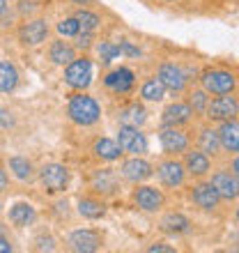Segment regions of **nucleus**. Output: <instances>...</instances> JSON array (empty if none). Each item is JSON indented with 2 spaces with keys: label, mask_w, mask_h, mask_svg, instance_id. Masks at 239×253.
Masks as SVG:
<instances>
[{
  "label": "nucleus",
  "mask_w": 239,
  "mask_h": 253,
  "mask_svg": "<svg viewBox=\"0 0 239 253\" xmlns=\"http://www.w3.org/2000/svg\"><path fill=\"white\" fill-rule=\"evenodd\" d=\"M67 113H69V120L72 122H76V125H80V126H90V125H94V122H99L101 108H99V104L94 101V97L79 92L69 99Z\"/></svg>",
  "instance_id": "f257e3e1"
},
{
  "label": "nucleus",
  "mask_w": 239,
  "mask_h": 253,
  "mask_svg": "<svg viewBox=\"0 0 239 253\" xmlns=\"http://www.w3.org/2000/svg\"><path fill=\"white\" fill-rule=\"evenodd\" d=\"M205 115L212 122L235 120V118L239 115V101H237V97H233V92L216 94V99H212L209 104H207Z\"/></svg>",
  "instance_id": "f03ea898"
},
{
  "label": "nucleus",
  "mask_w": 239,
  "mask_h": 253,
  "mask_svg": "<svg viewBox=\"0 0 239 253\" xmlns=\"http://www.w3.org/2000/svg\"><path fill=\"white\" fill-rule=\"evenodd\" d=\"M65 83L74 90H85L92 83V62H90V58H74L65 69Z\"/></svg>",
  "instance_id": "7ed1b4c3"
},
{
  "label": "nucleus",
  "mask_w": 239,
  "mask_h": 253,
  "mask_svg": "<svg viewBox=\"0 0 239 253\" xmlns=\"http://www.w3.org/2000/svg\"><path fill=\"white\" fill-rule=\"evenodd\" d=\"M118 143L122 147V152L126 154H140L147 152V138L145 133L140 131V126H133V125H122L118 131Z\"/></svg>",
  "instance_id": "20e7f679"
},
{
  "label": "nucleus",
  "mask_w": 239,
  "mask_h": 253,
  "mask_svg": "<svg viewBox=\"0 0 239 253\" xmlns=\"http://www.w3.org/2000/svg\"><path fill=\"white\" fill-rule=\"evenodd\" d=\"M40 182L48 193H60L69 184V170L62 164H46L40 168Z\"/></svg>",
  "instance_id": "39448f33"
},
{
  "label": "nucleus",
  "mask_w": 239,
  "mask_h": 253,
  "mask_svg": "<svg viewBox=\"0 0 239 253\" xmlns=\"http://www.w3.org/2000/svg\"><path fill=\"white\" fill-rule=\"evenodd\" d=\"M200 83H202V90H207V94H228L235 90L237 79L226 69H212L202 74Z\"/></svg>",
  "instance_id": "423d86ee"
},
{
  "label": "nucleus",
  "mask_w": 239,
  "mask_h": 253,
  "mask_svg": "<svg viewBox=\"0 0 239 253\" xmlns=\"http://www.w3.org/2000/svg\"><path fill=\"white\" fill-rule=\"evenodd\" d=\"M191 200L196 203V207L202 210V212H214L223 198H221V193L216 191V187H214L212 182H200V184L193 187Z\"/></svg>",
  "instance_id": "0eeeda50"
},
{
  "label": "nucleus",
  "mask_w": 239,
  "mask_h": 253,
  "mask_svg": "<svg viewBox=\"0 0 239 253\" xmlns=\"http://www.w3.org/2000/svg\"><path fill=\"white\" fill-rule=\"evenodd\" d=\"M157 79L163 83L166 90H173V92H182L186 87V81H189L184 69L179 65H175V62H163L159 67V72H157Z\"/></svg>",
  "instance_id": "6e6552de"
},
{
  "label": "nucleus",
  "mask_w": 239,
  "mask_h": 253,
  "mask_svg": "<svg viewBox=\"0 0 239 253\" xmlns=\"http://www.w3.org/2000/svg\"><path fill=\"white\" fill-rule=\"evenodd\" d=\"M133 205L143 210V212H159L163 207V193L154 187H138L131 193Z\"/></svg>",
  "instance_id": "1a4fd4ad"
},
{
  "label": "nucleus",
  "mask_w": 239,
  "mask_h": 253,
  "mask_svg": "<svg viewBox=\"0 0 239 253\" xmlns=\"http://www.w3.org/2000/svg\"><path fill=\"white\" fill-rule=\"evenodd\" d=\"M159 140L166 154H179L189 150V136L179 126H163L159 133Z\"/></svg>",
  "instance_id": "9d476101"
},
{
  "label": "nucleus",
  "mask_w": 239,
  "mask_h": 253,
  "mask_svg": "<svg viewBox=\"0 0 239 253\" xmlns=\"http://www.w3.org/2000/svg\"><path fill=\"white\" fill-rule=\"evenodd\" d=\"M133 83H136V76H133L131 69H126V67H118L113 72H108L104 76V85L115 94H126L133 90Z\"/></svg>",
  "instance_id": "9b49d317"
},
{
  "label": "nucleus",
  "mask_w": 239,
  "mask_h": 253,
  "mask_svg": "<svg viewBox=\"0 0 239 253\" xmlns=\"http://www.w3.org/2000/svg\"><path fill=\"white\" fill-rule=\"evenodd\" d=\"M48 37V23L44 19H33L26 21L19 28V40L23 46H37Z\"/></svg>",
  "instance_id": "f8f14e48"
},
{
  "label": "nucleus",
  "mask_w": 239,
  "mask_h": 253,
  "mask_svg": "<svg viewBox=\"0 0 239 253\" xmlns=\"http://www.w3.org/2000/svg\"><path fill=\"white\" fill-rule=\"evenodd\" d=\"M101 242H104V237H101L97 230H90V228H85V230H74V233L69 235V247L79 253L97 251V249H101Z\"/></svg>",
  "instance_id": "ddd939ff"
},
{
  "label": "nucleus",
  "mask_w": 239,
  "mask_h": 253,
  "mask_svg": "<svg viewBox=\"0 0 239 253\" xmlns=\"http://www.w3.org/2000/svg\"><path fill=\"white\" fill-rule=\"evenodd\" d=\"M184 173H186L184 164H179V161H175V159L163 161V164H159V168H157V175H159L161 184L168 189L182 187V184H184Z\"/></svg>",
  "instance_id": "4468645a"
},
{
  "label": "nucleus",
  "mask_w": 239,
  "mask_h": 253,
  "mask_svg": "<svg viewBox=\"0 0 239 253\" xmlns=\"http://www.w3.org/2000/svg\"><path fill=\"white\" fill-rule=\"evenodd\" d=\"M216 187V191L221 193V198L226 200H237L239 198V177L230 170H216L212 175V180H209Z\"/></svg>",
  "instance_id": "2eb2a0df"
},
{
  "label": "nucleus",
  "mask_w": 239,
  "mask_h": 253,
  "mask_svg": "<svg viewBox=\"0 0 239 253\" xmlns=\"http://www.w3.org/2000/svg\"><path fill=\"white\" fill-rule=\"evenodd\" d=\"M152 164H147L145 159H140L133 154V159H126L122 164V175H124V180L133 182V184H138V182H145L147 177H152Z\"/></svg>",
  "instance_id": "dca6fc26"
},
{
  "label": "nucleus",
  "mask_w": 239,
  "mask_h": 253,
  "mask_svg": "<svg viewBox=\"0 0 239 253\" xmlns=\"http://www.w3.org/2000/svg\"><path fill=\"white\" fill-rule=\"evenodd\" d=\"M184 168H186V173L193 175V177H202V175H207L209 168H212L209 154H205L202 150H191V152H186L184 154Z\"/></svg>",
  "instance_id": "f3484780"
},
{
  "label": "nucleus",
  "mask_w": 239,
  "mask_h": 253,
  "mask_svg": "<svg viewBox=\"0 0 239 253\" xmlns=\"http://www.w3.org/2000/svg\"><path fill=\"white\" fill-rule=\"evenodd\" d=\"M193 108L184 101H177V104H170V106L163 111V126H182L191 120Z\"/></svg>",
  "instance_id": "a211bd4d"
},
{
  "label": "nucleus",
  "mask_w": 239,
  "mask_h": 253,
  "mask_svg": "<svg viewBox=\"0 0 239 253\" xmlns=\"http://www.w3.org/2000/svg\"><path fill=\"white\" fill-rule=\"evenodd\" d=\"M216 131H219L223 150H228V152H239V122L237 120L221 122V126Z\"/></svg>",
  "instance_id": "6ab92c4d"
},
{
  "label": "nucleus",
  "mask_w": 239,
  "mask_h": 253,
  "mask_svg": "<svg viewBox=\"0 0 239 253\" xmlns=\"http://www.w3.org/2000/svg\"><path fill=\"white\" fill-rule=\"evenodd\" d=\"M7 166H9V170H12V175L16 177V180L21 182H33L35 180V166L33 161L28 159V157H9V161H7Z\"/></svg>",
  "instance_id": "aec40b11"
},
{
  "label": "nucleus",
  "mask_w": 239,
  "mask_h": 253,
  "mask_svg": "<svg viewBox=\"0 0 239 253\" xmlns=\"http://www.w3.org/2000/svg\"><path fill=\"white\" fill-rule=\"evenodd\" d=\"M198 150H202V152L209 154V157H216V154L223 150V145H221V138H219V131H216V129H212V126L200 129Z\"/></svg>",
  "instance_id": "412c9836"
},
{
  "label": "nucleus",
  "mask_w": 239,
  "mask_h": 253,
  "mask_svg": "<svg viewBox=\"0 0 239 253\" xmlns=\"http://www.w3.org/2000/svg\"><path fill=\"white\" fill-rule=\"evenodd\" d=\"M35 219H37V210H35L30 203H16V205L9 210V221H12L16 228L30 226Z\"/></svg>",
  "instance_id": "4be33fe9"
},
{
  "label": "nucleus",
  "mask_w": 239,
  "mask_h": 253,
  "mask_svg": "<svg viewBox=\"0 0 239 253\" xmlns=\"http://www.w3.org/2000/svg\"><path fill=\"white\" fill-rule=\"evenodd\" d=\"M118 120L122 122V125L140 126V125H145L147 113H145V108H143V104H138V101H133V104H126L124 108H120Z\"/></svg>",
  "instance_id": "5701e85b"
},
{
  "label": "nucleus",
  "mask_w": 239,
  "mask_h": 253,
  "mask_svg": "<svg viewBox=\"0 0 239 253\" xmlns=\"http://www.w3.org/2000/svg\"><path fill=\"white\" fill-rule=\"evenodd\" d=\"M92 152L99 157V159H106V161H118L120 157H122V147H120L118 140L113 138H99L97 143H94Z\"/></svg>",
  "instance_id": "b1692460"
},
{
  "label": "nucleus",
  "mask_w": 239,
  "mask_h": 253,
  "mask_svg": "<svg viewBox=\"0 0 239 253\" xmlns=\"http://www.w3.org/2000/svg\"><path fill=\"white\" fill-rule=\"evenodd\" d=\"M79 212L90 221H97L101 219L104 214H106V205H104V200L99 198H92V196H83L79 200Z\"/></svg>",
  "instance_id": "393cba45"
},
{
  "label": "nucleus",
  "mask_w": 239,
  "mask_h": 253,
  "mask_svg": "<svg viewBox=\"0 0 239 253\" xmlns=\"http://www.w3.org/2000/svg\"><path fill=\"white\" fill-rule=\"evenodd\" d=\"M92 189L97 193H113L118 189V177L111 168H104V170H94L92 175Z\"/></svg>",
  "instance_id": "a878e982"
},
{
  "label": "nucleus",
  "mask_w": 239,
  "mask_h": 253,
  "mask_svg": "<svg viewBox=\"0 0 239 253\" xmlns=\"http://www.w3.org/2000/svg\"><path fill=\"white\" fill-rule=\"evenodd\" d=\"M48 55H51V60L55 62V65L60 67H67L69 62L76 58V51H74L72 44H67V42L58 40L51 44V48H48Z\"/></svg>",
  "instance_id": "bb28decb"
},
{
  "label": "nucleus",
  "mask_w": 239,
  "mask_h": 253,
  "mask_svg": "<svg viewBox=\"0 0 239 253\" xmlns=\"http://www.w3.org/2000/svg\"><path fill=\"white\" fill-rule=\"evenodd\" d=\"M189 228H191V221L186 219L184 214H179V212H170V214H166V216L161 219V230H166V233L182 235V233H186Z\"/></svg>",
  "instance_id": "cd10ccee"
},
{
  "label": "nucleus",
  "mask_w": 239,
  "mask_h": 253,
  "mask_svg": "<svg viewBox=\"0 0 239 253\" xmlns=\"http://www.w3.org/2000/svg\"><path fill=\"white\" fill-rule=\"evenodd\" d=\"M19 85V72L12 62L0 60V92H14Z\"/></svg>",
  "instance_id": "c85d7f7f"
},
{
  "label": "nucleus",
  "mask_w": 239,
  "mask_h": 253,
  "mask_svg": "<svg viewBox=\"0 0 239 253\" xmlns=\"http://www.w3.org/2000/svg\"><path fill=\"white\" fill-rule=\"evenodd\" d=\"M140 97L145 101H161L166 97V87L161 83L159 79H147L140 87Z\"/></svg>",
  "instance_id": "c756f323"
},
{
  "label": "nucleus",
  "mask_w": 239,
  "mask_h": 253,
  "mask_svg": "<svg viewBox=\"0 0 239 253\" xmlns=\"http://www.w3.org/2000/svg\"><path fill=\"white\" fill-rule=\"evenodd\" d=\"M76 19H79L80 33H94L101 23L99 16L94 12H90V9H79V12H76Z\"/></svg>",
  "instance_id": "7c9ffc66"
},
{
  "label": "nucleus",
  "mask_w": 239,
  "mask_h": 253,
  "mask_svg": "<svg viewBox=\"0 0 239 253\" xmlns=\"http://www.w3.org/2000/svg\"><path fill=\"white\" fill-rule=\"evenodd\" d=\"M97 51H99V58L104 65H111V62L118 58L120 53H122V48H120V44H115V42H101L99 46H97Z\"/></svg>",
  "instance_id": "2f4dec72"
},
{
  "label": "nucleus",
  "mask_w": 239,
  "mask_h": 253,
  "mask_svg": "<svg viewBox=\"0 0 239 253\" xmlns=\"http://www.w3.org/2000/svg\"><path fill=\"white\" fill-rule=\"evenodd\" d=\"M207 104H209V99H207V90H193L191 99H189V106L193 108V113L205 115Z\"/></svg>",
  "instance_id": "473e14b6"
},
{
  "label": "nucleus",
  "mask_w": 239,
  "mask_h": 253,
  "mask_svg": "<svg viewBox=\"0 0 239 253\" xmlns=\"http://www.w3.org/2000/svg\"><path fill=\"white\" fill-rule=\"evenodd\" d=\"M58 33L65 35V37H76L80 33V26H79V19L76 16H69V19H62L58 23Z\"/></svg>",
  "instance_id": "72a5a7b5"
},
{
  "label": "nucleus",
  "mask_w": 239,
  "mask_h": 253,
  "mask_svg": "<svg viewBox=\"0 0 239 253\" xmlns=\"http://www.w3.org/2000/svg\"><path fill=\"white\" fill-rule=\"evenodd\" d=\"M120 48H122V53L129 55V58H138L140 55V48L133 46L131 42H120Z\"/></svg>",
  "instance_id": "f704fd0d"
},
{
  "label": "nucleus",
  "mask_w": 239,
  "mask_h": 253,
  "mask_svg": "<svg viewBox=\"0 0 239 253\" xmlns=\"http://www.w3.org/2000/svg\"><path fill=\"white\" fill-rule=\"evenodd\" d=\"M14 118H12V113L7 111V108H0V126L2 129H9V126H14Z\"/></svg>",
  "instance_id": "c9c22d12"
},
{
  "label": "nucleus",
  "mask_w": 239,
  "mask_h": 253,
  "mask_svg": "<svg viewBox=\"0 0 239 253\" xmlns=\"http://www.w3.org/2000/svg\"><path fill=\"white\" fill-rule=\"evenodd\" d=\"M92 44V33H79L76 35V46L79 48H90Z\"/></svg>",
  "instance_id": "e433bc0d"
},
{
  "label": "nucleus",
  "mask_w": 239,
  "mask_h": 253,
  "mask_svg": "<svg viewBox=\"0 0 239 253\" xmlns=\"http://www.w3.org/2000/svg\"><path fill=\"white\" fill-rule=\"evenodd\" d=\"M37 251H53V240H51V237H46V240H44V237H40V240H37Z\"/></svg>",
  "instance_id": "4c0bfd02"
},
{
  "label": "nucleus",
  "mask_w": 239,
  "mask_h": 253,
  "mask_svg": "<svg viewBox=\"0 0 239 253\" xmlns=\"http://www.w3.org/2000/svg\"><path fill=\"white\" fill-rule=\"evenodd\" d=\"M147 251H150V253H173L175 249L173 247H166V244H154V247H150Z\"/></svg>",
  "instance_id": "58836bf2"
},
{
  "label": "nucleus",
  "mask_w": 239,
  "mask_h": 253,
  "mask_svg": "<svg viewBox=\"0 0 239 253\" xmlns=\"http://www.w3.org/2000/svg\"><path fill=\"white\" fill-rule=\"evenodd\" d=\"M35 5H37V2H33V0H21V14H30L35 9Z\"/></svg>",
  "instance_id": "ea45409f"
},
{
  "label": "nucleus",
  "mask_w": 239,
  "mask_h": 253,
  "mask_svg": "<svg viewBox=\"0 0 239 253\" xmlns=\"http://www.w3.org/2000/svg\"><path fill=\"white\" fill-rule=\"evenodd\" d=\"M12 251H14V247L2 237V235H0V253H12Z\"/></svg>",
  "instance_id": "a19ab883"
},
{
  "label": "nucleus",
  "mask_w": 239,
  "mask_h": 253,
  "mask_svg": "<svg viewBox=\"0 0 239 253\" xmlns=\"http://www.w3.org/2000/svg\"><path fill=\"white\" fill-rule=\"evenodd\" d=\"M7 189V173H5V168L0 166V193Z\"/></svg>",
  "instance_id": "79ce46f5"
},
{
  "label": "nucleus",
  "mask_w": 239,
  "mask_h": 253,
  "mask_svg": "<svg viewBox=\"0 0 239 253\" xmlns=\"http://www.w3.org/2000/svg\"><path fill=\"white\" fill-rule=\"evenodd\" d=\"M233 173H235V175H237V177H239V157H237V159L233 161Z\"/></svg>",
  "instance_id": "37998d69"
},
{
  "label": "nucleus",
  "mask_w": 239,
  "mask_h": 253,
  "mask_svg": "<svg viewBox=\"0 0 239 253\" xmlns=\"http://www.w3.org/2000/svg\"><path fill=\"white\" fill-rule=\"evenodd\" d=\"M7 12V0H0V16Z\"/></svg>",
  "instance_id": "c03bdc74"
},
{
  "label": "nucleus",
  "mask_w": 239,
  "mask_h": 253,
  "mask_svg": "<svg viewBox=\"0 0 239 253\" xmlns=\"http://www.w3.org/2000/svg\"><path fill=\"white\" fill-rule=\"evenodd\" d=\"M76 2H90V0H76Z\"/></svg>",
  "instance_id": "a18cd8bd"
},
{
  "label": "nucleus",
  "mask_w": 239,
  "mask_h": 253,
  "mask_svg": "<svg viewBox=\"0 0 239 253\" xmlns=\"http://www.w3.org/2000/svg\"><path fill=\"white\" fill-rule=\"evenodd\" d=\"M237 223H239V207H237Z\"/></svg>",
  "instance_id": "49530a36"
},
{
  "label": "nucleus",
  "mask_w": 239,
  "mask_h": 253,
  "mask_svg": "<svg viewBox=\"0 0 239 253\" xmlns=\"http://www.w3.org/2000/svg\"><path fill=\"white\" fill-rule=\"evenodd\" d=\"M166 2H177V0H166Z\"/></svg>",
  "instance_id": "de8ad7c7"
},
{
  "label": "nucleus",
  "mask_w": 239,
  "mask_h": 253,
  "mask_svg": "<svg viewBox=\"0 0 239 253\" xmlns=\"http://www.w3.org/2000/svg\"><path fill=\"white\" fill-rule=\"evenodd\" d=\"M0 235H2V228H0Z\"/></svg>",
  "instance_id": "09e8293b"
}]
</instances>
